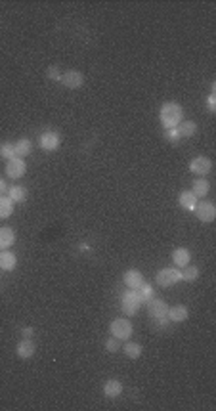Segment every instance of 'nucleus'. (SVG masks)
Masks as SVG:
<instances>
[{"mask_svg":"<svg viewBox=\"0 0 216 411\" xmlns=\"http://www.w3.org/2000/svg\"><path fill=\"white\" fill-rule=\"evenodd\" d=\"M159 119H161V123H163L165 128H176V126L182 123V119H184V109H182V105H178V103L167 102L161 105Z\"/></svg>","mask_w":216,"mask_h":411,"instance_id":"nucleus-1","label":"nucleus"},{"mask_svg":"<svg viewBox=\"0 0 216 411\" xmlns=\"http://www.w3.org/2000/svg\"><path fill=\"white\" fill-rule=\"evenodd\" d=\"M142 306V298L138 294V289H129V293L123 294V300H121V308L127 316H136L138 308Z\"/></svg>","mask_w":216,"mask_h":411,"instance_id":"nucleus-2","label":"nucleus"},{"mask_svg":"<svg viewBox=\"0 0 216 411\" xmlns=\"http://www.w3.org/2000/svg\"><path fill=\"white\" fill-rule=\"evenodd\" d=\"M109 331L119 340H129L130 335H132V323L129 320H125V318H117L109 325Z\"/></svg>","mask_w":216,"mask_h":411,"instance_id":"nucleus-3","label":"nucleus"},{"mask_svg":"<svg viewBox=\"0 0 216 411\" xmlns=\"http://www.w3.org/2000/svg\"><path fill=\"white\" fill-rule=\"evenodd\" d=\"M178 281H182V278H180V270L176 268H165L157 274V283L161 287H173Z\"/></svg>","mask_w":216,"mask_h":411,"instance_id":"nucleus-4","label":"nucleus"},{"mask_svg":"<svg viewBox=\"0 0 216 411\" xmlns=\"http://www.w3.org/2000/svg\"><path fill=\"white\" fill-rule=\"evenodd\" d=\"M147 304V312H149V318L151 320H157V318H167V314H169V304L165 302V300H161V298H151V300H147L145 302Z\"/></svg>","mask_w":216,"mask_h":411,"instance_id":"nucleus-5","label":"nucleus"},{"mask_svg":"<svg viewBox=\"0 0 216 411\" xmlns=\"http://www.w3.org/2000/svg\"><path fill=\"white\" fill-rule=\"evenodd\" d=\"M195 214H197V218H199L203 224L213 222L216 218L215 203H211V201H201V203H197V206H195Z\"/></svg>","mask_w":216,"mask_h":411,"instance_id":"nucleus-6","label":"nucleus"},{"mask_svg":"<svg viewBox=\"0 0 216 411\" xmlns=\"http://www.w3.org/2000/svg\"><path fill=\"white\" fill-rule=\"evenodd\" d=\"M189 170L193 174H197V176H207L213 170V161L209 157H203V155L201 157H195L189 163Z\"/></svg>","mask_w":216,"mask_h":411,"instance_id":"nucleus-7","label":"nucleus"},{"mask_svg":"<svg viewBox=\"0 0 216 411\" xmlns=\"http://www.w3.org/2000/svg\"><path fill=\"white\" fill-rule=\"evenodd\" d=\"M27 172V164L21 157H14L6 163V176L8 178H21Z\"/></svg>","mask_w":216,"mask_h":411,"instance_id":"nucleus-8","label":"nucleus"},{"mask_svg":"<svg viewBox=\"0 0 216 411\" xmlns=\"http://www.w3.org/2000/svg\"><path fill=\"white\" fill-rule=\"evenodd\" d=\"M39 144H41V147H43L44 151H56L61 146V136L58 132H54V130H46L41 136Z\"/></svg>","mask_w":216,"mask_h":411,"instance_id":"nucleus-9","label":"nucleus"},{"mask_svg":"<svg viewBox=\"0 0 216 411\" xmlns=\"http://www.w3.org/2000/svg\"><path fill=\"white\" fill-rule=\"evenodd\" d=\"M59 82H61L65 88L77 90L85 84V77H83V73H79V71H67V73L61 75V81H59Z\"/></svg>","mask_w":216,"mask_h":411,"instance_id":"nucleus-10","label":"nucleus"},{"mask_svg":"<svg viewBox=\"0 0 216 411\" xmlns=\"http://www.w3.org/2000/svg\"><path fill=\"white\" fill-rule=\"evenodd\" d=\"M15 352H17V356H19L21 360H27V358H33V356H35L37 346H35V342H33L31 338H23V340L17 344Z\"/></svg>","mask_w":216,"mask_h":411,"instance_id":"nucleus-11","label":"nucleus"},{"mask_svg":"<svg viewBox=\"0 0 216 411\" xmlns=\"http://www.w3.org/2000/svg\"><path fill=\"white\" fill-rule=\"evenodd\" d=\"M187 308L184 306V304H176V306H171L169 308V314H167V318H169V322L173 323H182L187 320Z\"/></svg>","mask_w":216,"mask_h":411,"instance_id":"nucleus-12","label":"nucleus"},{"mask_svg":"<svg viewBox=\"0 0 216 411\" xmlns=\"http://www.w3.org/2000/svg\"><path fill=\"white\" fill-rule=\"evenodd\" d=\"M14 243H15L14 230H12V228H8V226H2V228H0V250L10 249Z\"/></svg>","mask_w":216,"mask_h":411,"instance_id":"nucleus-13","label":"nucleus"},{"mask_svg":"<svg viewBox=\"0 0 216 411\" xmlns=\"http://www.w3.org/2000/svg\"><path fill=\"white\" fill-rule=\"evenodd\" d=\"M142 283H144V276H142L138 270H129V272L125 274V285H127L129 289H140Z\"/></svg>","mask_w":216,"mask_h":411,"instance_id":"nucleus-14","label":"nucleus"},{"mask_svg":"<svg viewBox=\"0 0 216 411\" xmlns=\"http://www.w3.org/2000/svg\"><path fill=\"white\" fill-rule=\"evenodd\" d=\"M15 266H17V256L10 250H4L0 252V270L2 272H12Z\"/></svg>","mask_w":216,"mask_h":411,"instance_id":"nucleus-15","label":"nucleus"},{"mask_svg":"<svg viewBox=\"0 0 216 411\" xmlns=\"http://www.w3.org/2000/svg\"><path fill=\"white\" fill-rule=\"evenodd\" d=\"M103 394L105 398H117L123 394V382L117 381V379H109V381L103 384Z\"/></svg>","mask_w":216,"mask_h":411,"instance_id":"nucleus-16","label":"nucleus"},{"mask_svg":"<svg viewBox=\"0 0 216 411\" xmlns=\"http://www.w3.org/2000/svg\"><path fill=\"white\" fill-rule=\"evenodd\" d=\"M189 260H191V256H189V250L186 249V247H178V249L173 250V262L178 268H184V266L189 264Z\"/></svg>","mask_w":216,"mask_h":411,"instance_id":"nucleus-17","label":"nucleus"},{"mask_svg":"<svg viewBox=\"0 0 216 411\" xmlns=\"http://www.w3.org/2000/svg\"><path fill=\"white\" fill-rule=\"evenodd\" d=\"M14 201L6 195H0V220H6L14 214Z\"/></svg>","mask_w":216,"mask_h":411,"instance_id":"nucleus-18","label":"nucleus"},{"mask_svg":"<svg viewBox=\"0 0 216 411\" xmlns=\"http://www.w3.org/2000/svg\"><path fill=\"white\" fill-rule=\"evenodd\" d=\"M209 190H211V184L205 180V178H197L191 186V193L199 199V197H207L209 195Z\"/></svg>","mask_w":216,"mask_h":411,"instance_id":"nucleus-19","label":"nucleus"},{"mask_svg":"<svg viewBox=\"0 0 216 411\" xmlns=\"http://www.w3.org/2000/svg\"><path fill=\"white\" fill-rule=\"evenodd\" d=\"M176 130L180 134V138H189V136H193L195 130H197V123L195 121H182L176 126Z\"/></svg>","mask_w":216,"mask_h":411,"instance_id":"nucleus-20","label":"nucleus"},{"mask_svg":"<svg viewBox=\"0 0 216 411\" xmlns=\"http://www.w3.org/2000/svg\"><path fill=\"white\" fill-rule=\"evenodd\" d=\"M178 201H180V206H184L186 210H195V206H197V197L191 191H182Z\"/></svg>","mask_w":216,"mask_h":411,"instance_id":"nucleus-21","label":"nucleus"},{"mask_svg":"<svg viewBox=\"0 0 216 411\" xmlns=\"http://www.w3.org/2000/svg\"><path fill=\"white\" fill-rule=\"evenodd\" d=\"M31 151H33V144H31V140H27V138H21V140H17V144H15V157H27Z\"/></svg>","mask_w":216,"mask_h":411,"instance_id":"nucleus-22","label":"nucleus"},{"mask_svg":"<svg viewBox=\"0 0 216 411\" xmlns=\"http://www.w3.org/2000/svg\"><path fill=\"white\" fill-rule=\"evenodd\" d=\"M8 197L14 201V203H23L27 199V190L23 186H14L8 190Z\"/></svg>","mask_w":216,"mask_h":411,"instance_id":"nucleus-23","label":"nucleus"},{"mask_svg":"<svg viewBox=\"0 0 216 411\" xmlns=\"http://www.w3.org/2000/svg\"><path fill=\"white\" fill-rule=\"evenodd\" d=\"M125 356H129L130 360H136L142 356V344L140 342H127L125 344Z\"/></svg>","mask_w":216,"mask_h":411,"instance_id":"nucleus-24","label":"nucleus"},{"mask_svg":"<svg viewBox=\"0 0 216 411\" xmlns=\"http://www.w3.org/2000/svg\"><path fill=\"white\" fill-rule=\"evenodd\" d=\"M0 157H2V159H6V161L14 159L15 157V144H12V142H2V144H0Z\"/></svg>","mask_w":216,"mask_h":411,"instance_id":"nucleus-25","label":"nucleus"},{"mask_svg":"<svg viewBox=\"0 0 216 411\" xmlns=\"http://www.w3.org/2000/svg\"><path fill=\"white\" fill-rule=\"evenodd\" d=\"M180 278L184 279V281H195V279L199 278V268H195V266H184L182 268V272H180Z\"/></svg>","mask_w":216,"mask_h":411,"instance_id":"nucleus-26","label":"nucleus"},{"mask_svg":"<svg viewBox=\"0 0 216 411\" xmlns=\"http://www.w3.org/2000/svg\"><path fill=\"white\" fill-rule=\"evenodd\" d=\"M138 294H140V298H142V304H145L147 300L153 298V287L147 285V283H142V287L138 289Z\"/></svg>","mask_w":216,"mask_h":411,"instance_id":"nucleus-27","label":"nucleus"},{"mask_svg":"<svg viewBox=\"0 0 216 411\" xmlns=\"http://www.w3.org/2000/svg\"><path fill=\"white\" fill-rule=\"evenodd\" d=\"M105 350L107 352H117V350H121V344H119V338H107L105 340Z\"/></svg>","mask_w":216,"mask_h":411,"instance_id":"nucleus-28","label":"nucleus"},{"mask_svg":"<svg viewBox=\"0 0 216 411\" xmlns=\"http://www.w3.org/2000/svg\"><path fill=\"white\" fill-rule=\"evenodd\" d=\"M165 136H167V140H169L171 144H178V142L182 140L176 128H167V132H165Z\"/></svg>","mask_w":216,"mask_h":411,"instance_id":"nucleus-29","label":"nucleus"},{"mask_svg":"<svg viewBox=\"0 0 216 411\" xmlns=\"http://www.w3.org/2000/svg\"><path fill=\"white\" fill-rule=\"evenodd\" d=\"M46 77H48L50 81H61V73H59V69L56 67V65L48 67V71H46Z\"/></svg>","mask_w":216,"mask_h":411,"instance_id":"nucleus-30","label":"nucleus"},{"mask_svg":"<svg viewBox=\"0 0 216 411\" xmlns=\"http://www.w3.org/2000/svg\"><path fill=\"white\" fill-rule=\"evenodd\" d=\"M169 318H157V320H153V325L157 327V329H165L167 325H169Z\"/></svg>","mask_w":216,"mask_h":411,"instance_id":"nucleus-31","label":"nucleus"},{"mask_svg":"<svg viewBox=\"0 0 216 411\" xmlns=\"http://www.w3.org/2000/svg\"><path fill=\"white\" fill-rule=\"evenodd\" d=\"M33 333H35V329H33V327H23V329H21V335H23V338H31L33 337Z\"/></svg>","mask_w":216,"mask_h":411,"instance_id":"nucleus-32","label":"nucleus"},{"mask_svg":"<svg viewBox=\"0 0 216 411\" xmlns=\"http://www.w3.org/2000/svg\"><path fill=\"white\" fill-rule=\"evenodd\" d=\"M215 94H211V96H209V109H211V111H215Z\"/></svg>","mask_w":216,"mask_h":411,"instance_id":"nucleus-33","label":"nucleus"},{"mask_svg":"<svg viewBox=\"0 0 216 411\" xmlns=\"http://www.w3.org/2000/svg\"><path fill=\"white\" fill-rule=\"evenodd\" d=\"M4 191H8V186H6V182L0 178V195H4Z\"/></svg>","mask_w":216,"mask_h":411,"instance_id":"nucleus-34","label":"nucleus"}]
</instances>
